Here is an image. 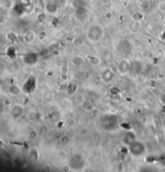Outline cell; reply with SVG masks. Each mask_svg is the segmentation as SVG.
Returning a JSON list of instances; mask_svg holds the SVG:
<instances>
[{
	"label": "cell",
	"instance_id": "6da1fadb",
	"mask_svg": "<svg viewBox=\"0 0 165 172\" xmlns=\"http://www.w3.org/2000/svg\"><path fill=\"white\" fill-rule=\"evenodd\" d=\"M104 34L105 31L101 25L94 24L91 25L86 31V38L90 42L97 43L101 41Z\"/></svg>",
	"mask_w": 165,
	"mask_h": 172
},
{
	"label": "cell",
	"instance_id": "7a4b0ae2",
	"mask_svg": "<svg viewBox=\"0 0 165 172\" xmlns=\"http://www.w3.org/2000/svg\"><path fill=\"white\" fill-rule=\"evenodd\" d=\"M118 124V119L115 115H106L101 119V126L105 130H112L116 128Z\"/></svg>",
	"mask_w": 165,
	"mask_h": 172
},
{
	"label": "cell",
	"instance_id": "3957f363",
	"mask_svg": "<svg viewBox=\"0 0 165 172\" xmlns=\"http://www.w3.org/2000/svg\"><path fill=\"white\" fill-rule=\"evenodd\" d=\"M129 150L133 155L140 156L145 152V146L142 142H138L135 140L129 145Z\"/></svg>",
	"mask_w": 165,
	"mask_h": 172
},
{
	"label": "cell",
	"instance_id": "277c9868",
	"mask_svg": "<svg viewBox=\"0 0 165 172\" xmlns=\"http://www.w3.org/2000/svg\"><path fill=\"white\" fill-rule=\"evenodd\" d=\"M45 8L47 12L49 14H56L58 11L59 8V2L58 0H49L46 3Z\"/></svg>",
	"mask_w": 165,
	"mask_h": 172
},
{
	"label": "cell",
	"instance_id": "5b68a950",
	"mask_svg": "<svg viewBox=\"0 0 165 172\" xmlns=\"http://www.w3.org/2000/svg\"><path fill=\"white\" fill-rule=\"evenodd\" d=\"M131 64H130L129 61L123 60L119 64V72L121 74H126L131 69Z\"/></svg>",
	"mask_w": 165,
	"mask_h": 172
},
{
	"label": "cell",
	"instance_id": "8992f818",
	"mask_svg": "<svg viewBox=\"0 0 165 172\" xmlns=\"http://www.w3.org/2000/svg\"><path fill=\"white\" fill-rule=\"evenodd\" d=\"M114 73L111 70L109 69H105L102 72V73H101V78L106 83H109V82L111 81L114 79Z\"/></svg>",
	"mask_w": 165,
	"mask_h": 172
},
{
	"label": "cell",
	"instance_id": "52a82bcc",
	"mask_svg": "<svg viewBox=\"0 0 165 172\" xmlns=\"http://www.w3.org/2000/svg\"><path fill=\"white\" fill-rule=\"evenodd\" d=\"M135 141V134L131 131H129L126 133L124 138H123V142L126 145H130L131 142Z\"/></svg>",
	"mask_w": 165,
	"mask_h": 172
},
{
	"label": "cell",
	"instance_id": "ba28073f",
	"mask_svg": "<svg viewBox=\"0 0 165 172\" xmlns=\"http://www.w3.org/2000/svg\"><path fill=\"white\" fill-rule=\"evenodd\" d=\"M35 38H36V35L34 33L33 31L29 30L24 34V39L26 42L28 43L33 42Z\"/></svg>",
	"mask_w": 165,
	"mask_h": 172
},
{
	"label": "cell",
	"instance_id": "9c48e42d",
	"mask_svg": "<svg viewBox=\"0 0 165 172\" xmlns=\"http://www.w3.org/2000/svg\"><path fill=\"white\" fill-rule=\"evenodd\" d=\"M84 64V59L80 56H74L72 59V64L74 65V67H81Z\"/></svg>",
	"mask_w": 165,
	"mask_h": 172
},
{
	"label": "cell",
	"instance_id": "30bf717a",
	"mask_svg": "<svg viewBox=\"0 0 165 172\" xmlns=\"http://www.w3.org/2000/svg\"><path fill=\"white\" fill-rule=\"evenodd\" d=\"M37 60H38V56L36 54L28 55L24 58V61L28 64H32L36 63Z\"/></svg>",
	"mask_w": 165,
	"mask_h": 172
},
{
	"label": "cell",
	"instance_id": "8fae6325",
	"mask_svg": "<svg viewBox=\"0 0 165 172\" xmlns=\"http://www.w3.org/2000/svg\"><path fill=\"white\" fill-rule=\"evenodd\" d=\"M23 112V109H22L21 106H15L11 109V114L13 115V117L15 118H18L20 116V114Z\"/></svg>",
	"mask_w": 165,
	"mask_h": 172
},
{
	"label": "cell",
	"instance_id": "7c38bea8",
	"mask_svg": "<svg viewBox=\"0 0 165 172\" xmlns=\"http://www.w3.org/2000/svg\"><path fill=\"white\" fill-rule=\"evenodd\" d=\"M88 61H89V63H90V64L94 65V66L98 65L101 62L100 59L98 57H96V56H90V57L88 58Z\"/></svg>",
	"mask_w": 165,
	"mask_h": 172
},
{
	"label": "cell",
	"instance_id": "4fadbf2b",
	"mask_svg": "<svg viewBox=\"0 0 165 172\" xmlns=\"http://www.w3.org/2000/svg\"><path fill=\"white\" fill-rule=\"evenodd\" d=\"M10 93L13 95H18L20 93V90L16 85H12L11 87L10 88Z\"/></svg>",
	"mask_w": 165,
	"mask_h": 172
},
{
	"label": "cell",
	"instance_id": "5bb4252c",
	"mask_svg": "<svg viewBox=\"0 0 165 172\" xmlns=\"http://www.w3.org/2000/svg\"><path fill=\"white\" fill-rule=\"evenodd\" d=\"M160 101H161V102L165 106V93L161 95V97H160Z\"/></svg>",
	"mask_w": 165,
	"mask_h": 172
}]
</instances>
